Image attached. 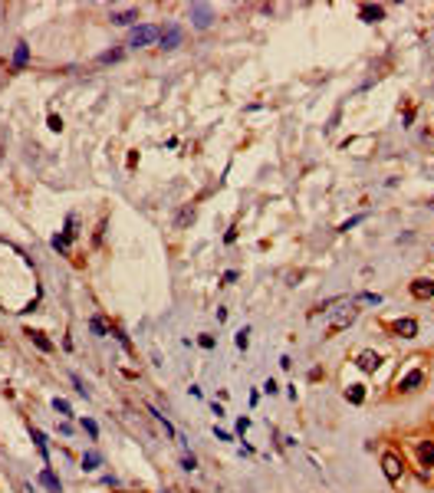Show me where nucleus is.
Segmentation results:
<instances>
[{"mask_svg": "<svg viewBox=\"0 0 434 493\" xmlns=\"http://www.w3.org/2000/svg\"><path fill=\"white\" fill-rule=\"evenodd\" d=\"M79 424H83V431H86V434H89V438H99V424H96V421L93 418H83V421H79Z\"/></svg>", "mask_w": 434, "mask_h": 493, "instance_id": "obj_21", "label": "nucleus"}, {"mask_svg": "<svg viewBox=\"0 0 434 493\" xmlns=\"http://www.w3.org/2000/svg\"><path fill=\"white\" fill-rule=\"evenodd\" d=\"M234 280H237V270H227V273H224V286L234 283Z\"/></svg>", "mask_w": 434, "mask_h": 493, "instance_id": "obj_32", "label": "nucleus"}, {"mask_svg": "<svg viewBox=\"0 0 434 493\" xmlns=\"http://www.w3.org/2000/svg\"><path fill=\"white\" fill-rule=\"evenodd\" d=\"M53 408L59 411V414H73V408H69V401H63V398H53Z\"/></svg>", "mask_w": 434, "mask_h": 493, "instance_id": "obj_25", "label": "nucleus"}, {"mask_svg": "<svg viewBox=\"0 0 434 493\" xmlns=\"http://www.w3.org/2000/svg\"><path fill=\"white\" fill-rule=\"evenodd\" d=\"M47 125L53 128V132H63V119H59V115H49V119H47Z\"/></svg>", "mask_w": 434, "mask_h": 493, "instance_id": "obj_29", "label": "nucleus"}, {"mask_svg": "<svg viewBox=\"0 0 434 493\" xmlns=\"http://www.w3.org/2000/svg\"><path fill=\"white\" fill-rule=\"evenodd\" d=\"M359 17L365 20V23H379V20L385 17V10H382V7H372V3H365V7L359 10Z\"/></svg>", "mask_w": 434, "mask_h": 493, "instance_id": "obj_12", "label": "nucleus"}, {"mask_svg": "<svg viewBox=\"0 0 434 493\" xmlns=\"http://www.w3.org/2000/svg\"><path fill=\"white\" fill-rule=\"evenodd\" d=\"M214 434H217V441H234L231 434H227V431H221V428H214Z\"/></svg>", "mask_w": 434, "mask_h": 493, "instance_id": "obj_33", "label": "nucleus"}, {"mask_svg": "<svg viewBox=\"0 0 434 493\" xmlns=\"http://www.w3.org/2000/svg\"><path fill=\"white\" fill-rule=\"evenodd\" d=\"M391 332H395V336H401V339H415V336H418V322H415V319H398L395 326H391Z\"/></svg>", "mask_w": 434, "mask_h": 493, "instance_id": "obj_7", "label": "nucleus"}, {"mask_svg": "<svg viewBox=\"0 0 434 493\" xmlns=\"http://www.w3.org/2000/svg\"><path fill=\"white\" fill-rule=\"evenodd\" d=\"M382 467H385V477L391 480V484H398V480H401V460H398V454H391V450H388V454L382 457Z\"/></svg>", "mask_w": 434, "mask_h": 493, "instance_id": "obj_4", "label": "nucleus"}, {"mask_svg": "<svg viewBox=\"0 0 434 493\" xmlns=\"http://www.w3.org/2000/svg\"><path fill=\"white\" fill-rule=\"evenodd\" d=\"M27 336H30V342H33V345H37L40 352H53V342H49V339L43 336V332H33V329H30Z\"/></svg>", "mask_w": 434, "mask_h": 493, "instance_id": "obj_16", "label": "nucleus"}, {"mask_svg": "<svg viewBox=\"0 0 434 493\" xmlns=\"http://www.w3.org/2000/svg\"><path fill=\"white\" fill-rule=\"evenodd\" d=\"M365 217H369V214H359V217H349V220H345V224H342L339 230H349V227H355V224H362Z\"/></svg>", "mask_w": 434, "mask_h": 493, "instance_id": "obj_28", "label": "nucleus"}, {"mask_svg": "<svg viewBox=\"0 0 434 493\" xmlns=\"http://www.w3.org/2000/svg\"><path fill=\"white\" fill-rule=\"evenodd\" d=\"M263 392H267V394H277L280 388H277V382H273V378H267V382H263Z\"/></svg>", "mask_w": 434, "mask_h": 493, "instance_id": "obj_30", "label": "nucleus"}, {"mask_svg": "<svg viewBox=\"0 0 434 493\" xmlns=\"http://www.w3.org/2000/svg\"><path fill=\"white\" fill-rule=\"evenodd\" d=\"M345 398H349L352 404H362V398H365V388H362V385H352L349 392H345Z\"/></svg>", "mask_w": 434, "mask_h": 493, "instance_id": "obj_20", "label": "nucleus"}, {"mask_svg": "<svg viewBox=\"0 0 434 493\" xmlns=\"http://www.w3.org/2000/svg\"><path fill=\"white\" fill-rule=\"evenodd\" d=\"M411 296H415V299H431L434 296V280H425V276L415 280V283H411Z\"/></svg>", "mask_w": 434, "mask_h": 493, "instance_id": "obj_6", "label": "nucleus"}, {"mask_svg": "<svg viewBox=\"0 0 434 493\" xmlns=\"http://www.w3.org/2000/svg\"><path fill=\"white\" fill-rule=\"evenodd\" d=\"M418 457H421L425 467H434V444L431 441H421V444H418Z\"/></svg>", "mask_w": 434, "mask_h": 493, "instance_id": "obj_13", "label": "nucleus"}, {"mask_svg": "<svg viewBox=\"0 0 434 493\" xmlns=\"http://www.w3.org/2000/svg\"><path fill=\"white\" fill-rule=\"evenodd\" d=\"M161 37V30L151 27V23H142V27H135L129 33V46H151L155 40Z\"/></svg>", "mask_w": 434, "mask_h": 493, "instance_id": "obj_1", "label": "nucleus"}, {"mask_svg": "<svg viewBox=\"0 0 434 493\" xmlns=\"http://www.w3.org/2000/svg\"><path fill=\"white\" fill-rule=\"evenodd\" d=\"M359 299H362V302H369V306H379V302H382V296H379V293H362Z\"/></svg>", "mask_w": 434, "mask_h": 493, "instance_id": "obj_26", "label": "nucleus"}, {"mask_svg": "<svg viewBox=\"0 0 434 493\" xmlns=\"http://www.w3.org/2000/svg\"><path fill=\"white\" fill-rule=\"evenodd\" d=\"M421 382H425V372H421V368H415V372H408L405 378L398 382V388H401V392H415Z\"/></svg>", "mask_w": 434, "mask_h": 493, "instance_id": "obj_11", "label": "nucleus"}, {"mask_svg": "<svg viewBox=\"0 0 434 493\" xmlns=\"http://www.w3.org/2000/svg\"><path fill=\"white\" fill-rule=\"evenodd\" d=\"M102 467V454L99 450H86L83 454V470H99Z\"/></svg>", "mask_w": 434, "mask_h": 493, "instance_id": "obj_15", "label": "nucleus"}, {"mask_svg": "<svg viewBox=\"0 0 434 493\" xmlns=\"http://www.w3.org/2000/svg\"><path fill=\"white\" fill-rule=\"evenodd\" d=\"M181 40H185V33H181V27H178V23H168V27H161V37H158L161 49H175V46H181Z\"/></svg>", "mask_w": 434, "mask_h": 493, "instance_id": "obj_3", "label": "nucleus"}, {"mask_svg": "<svg viewBox=\"0 0 434 493\" xmlns=\"http://www.w3.org/2000/svg\"><path fill=\"white\" fill-rule=\"evenodd\" d=\"M40 484L47 487L49 493H63V484H59V480H56V474L53 470H49V467H43V470H40V477H37Z\"/></svg>", "mask_w": 434, "mask_h": 493, "instance_id": "obj_10", "label": "nucleus"}, {"mask_svg": "<svg viewBox=\"0 0 434 493\" xmlns=\"http://www.w3.org/2000/svg\"><path fill=\"white\" fill-rule=\"evenodd\" d=\"M234 342H237V348H247L250 345V329H241V332L234 336Z\"/></svg>", "mask_w": 434, "mask_h": 493, "instance_id": "obj_24", "label": "nucleus"}, {"mask_svg": "<svg viewBox=\"0 0 434 493\" xmlns=\"http://www.w3.org/2000/svg\"><path fill=\"white\" fill-rule=\"evenodd\" d=\"M30 438H33V444H37L40 457H43V460L49 464V444H47V434H43L40 428H33V424H30Z\"/></svg>", "mask_w": 434, "mask_h": 493, "instance_id": "obj_8", "label": "nucleus"}, {"mask_svg": "<svg viewBox=\"0 0 434 493\" xmlns=\"http://www.w3.org/2000/svg\"><path fill=\"white\" fill-rule=\"evenodd\" d=\"M197 342H201L204 348H214V336H201V339H197Z\"/></svg>", "mask_w": 434, "mask_h": 493, "instance_id": "obj_31", "label": "nucleus"}, {"mask_svg": "<svg viewBox=\"0 0 434 493\" xmlns=\"http://www.w3.org/2000/svg\"><path fill=\"white\" fill-rule=\"evenodd\" d=\"M89 329H93L96 336H109V326H105V322H102V316H93V319H89Z\"/></svg>", "mask_w": 434, "mask_h": 493, "instance_id": "obj_19", "label": "nucleus"}, {"mask_svg": "<svg viewBox=\"0 0 434 493\" xmlns=\"http://www.w3.org/2000/svg\"><path fill=\"white\" fill-rule=\"evenodd\" d=\"M139 20V10L129 7V10H112V23L115 27H129V23H135Z\"/></svg>", "mask_w": 434, "mask_h": 493, "instance_id": "obj_9", "label": "nucleus"}, {"mask_svg": "<svg viewBox=\"0 0 434 493\" xmlns=\"http://www.w3.org/2000/svg\"><path fill=\"white\" fill-rule=\"evenodd\" d=\"M148 411H151V414H155V421H158V424H161V428H165V434H168V438H178V431H175V424H171V421H168V418H165V414H161V411H158V408H148Z\"/></svg>", "mask_w": 434, "mask_h": 493, "instance_id": "obj_17", "label": "nucleus"}, {"mask_svg": "<svg viewBox=\"0 0 434 493\" xmlns=\"http://www.w3.org/2000/svg\"><path fill=\"white\" fill-rule=\"evenodd\" d=\"M69 382H73L76 385V392H79V394H83V398H89V388H86V382H83V378H79V375H69Z\"/></svg>", "mask_w": 434, "mask_h": 493, "instance_id": "obj_23", "label": "nucleus"}, {"mask_svg": "<svg viewBox=\"0 0 434 493\" xmlns=\"http://www.w3.org/2000/svg\"><path fill=\"white\" fill-rule=\"evenodd\" d=\"M122 56H125V49H105V53H99V63L105 66V63H119Z\"/></svg>", "mask_w": 434, "mask_h": 493, "instance_id": "obj_18", "label": "nucleus"}, {"mask_svg": "<svg viewBox=\"0 0 434 493\" xmlns=\"http://www.w3.org/2000/svg\"><path fill=\"white\" fill-rule=\"evenodd\" d=\"M431 207H434V201H431Z\"/></svg>", "mask_w": 434, "mask_h": 493, "instance_id": "obj_34", "label": "nucleus"}, {"mask_svg": "<svg viewBox=\"0 0 434 493\" xmlns=\"http://www.w3.org/2000/svg\"><path fill=\"white\" fill-rule=\"evenodd\" d=\"M181 467H185V470H197V457H194V454H185Z\"/></svg>", "mask_w": 434, "mask_h": 493, "instance_id": "obj_27", "label": "nucleus"}, {"mask_svg": "<svg viewBox=\"0 0 434 493\" xmlns=\"http://www.w3.org/2000/svg\"><path fill=\"white\" fill-rule=\"evenodd\" d=\"M49 246L59 250V253H66V250H69V237H66V234H63V237H53V240H49Z\"/></svg>", "mask_w": 434, "mask_h": 493, "instance_id": "obj_22", "label": "nucleus"}, {"mask_svg": "<svg viewBox=\"0 0 434 493\" xmlns=\"http://www.w3.org/2000/svg\"><path fill=\"white\" fill-rule=\"evenodd\" d=\"M27 63H30V46L23 43V40H20V43H17V49H13V66L20 69V66H27Z\"/></svg>", "mask_w": 434, "mask_h": 493, "instance_id": "obj_14", "label": "nucleus"}, {"mask_svg": "<svg viewBox=\"0 0 434 493\" xmlns=\"http://www.w3.org/2000/svg\"><path fill=\"white\" fill-rule=\"evenodd\" d=\"M188 17L194 20V27H197V30H207L214 23V13H211L207 3H191V7H188Z\"/></svg>", "mask_w": 434, "mask_h": 493, "instance_id": "obj_2", "label": "nucleus"}, {"mask_svg": "<svg viewBox=\"0 0 434 493\" xmlns=\"http://www.w3.org/2000/svg\"><path fill=\"white\" fill-rule=\"evenodd\" d=\"M355 362H359L362 372H375V368L382 365V355H379V352H372V348H365V352H359V358H355Z\"/></svg>", "mask_w": 434, "mask_h": 493, "instance_id": "obj_5", "label": "nucleus"}]
</instances>
